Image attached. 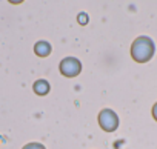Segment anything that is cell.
<instances>
[{
  "instance_id": "cell-1",
  "label": "cell",
  "mask_w": 157,
  "mask_h": 149,
  "mask_svg": "<svg viewBox=\"0 0 157 149\" xmlns=\"http://www.w3.org/2000/svg\"><path fill=\"white\" fill-rule=\"evenodd\" d=\"M154 54V43L149 37H139L131 46V55L136 61H148Z\"/></svg>"
},
{
  "instance_id": "cell-2",
  "label": "cell",
  "mask_w": 157,
  "mask_h": 149,
  "mask_svg": "<svg viewBox=\"0 0 157 149\" xmlns=\"http://www.w3.org/2000/svg\"><path fill=\"white\" fill-rule=\"evenodd\" d=\"M99 125H100V128H102L103 131L113 132V131H116L117 126H119V118H117V115H116L114 111H111V109H103V111L99 114Z\"/></svg>"
},
{
  "instance_id": "cell-3",
  "label": "cell",
  "mask_w": 157,
  "mask_h": 149,
  "mask_svg": "<svg viewBox=\"0 0 157 149\" xmlns=\"http://www.w3.org/2000/svg\"><path fill=\"white\" fill-rule=\"evenodd\" d=\"M80 69H82L80 61L74 57H68V58L62 60V63H60V72L65 77H75L80 72Z\"/></svg>"
},
{
  "instance_id": "cell-4",
  "label": "cell",
  "mask_w": 157,
  "mask_h": 149,
  "mask_svg": "<svg viewBox=\"0 0 157 149\" xmlns=\"http://www.w3.org/2000/svg\"><path fill=\"white\" fill-rule=\"evenodd\" d=\"M36 54L37 55H40V57H46L49 52H51V45L48 43V42H39L37 45H36Z\"/></svg>"
},
{
  "instance_id": "cell-5",
  "label": "cell",
  "mask_w": 157,
  "mask_h": 149,
  "mask_svg": "<svg viewBox=\"0 0 157 149\" xmlns=\"http://www.w3.org/2000/svg\"><path fill=\"white\" fill-rule=\"evenodd\" d=\"M34 91H36L37 94H40V95H45V94L49 91L48 82H46V80H39V82H36V83H34Z\"/></svg>"
},
{
  "instance_id": "cell-6",
  "label": "cell",
  "mask_w": 157,
  "mask_h": 149,
  "mask_svg": "<svg viewBox=\"0 0 157 149\" xmlns=\"http://www.w3.org/2000/svg\"><path fill=\"white\" fill-rule=\"evenodd\" d=\"M23 149H45V146H42L40 143H29V144H26Z\"/></svg>"
},
{
  "instance_id": "cell-7",
  "label": "cell",
  "mask_w": 157,
  "mask_h": 149,
  "mask_svg": "<svg viewBox=\"0 0 157 149\" xmlns=\"http://www.w3.org/2000/svg\"><path fill=\"white\" fill-rule=\"evenodd\" d=\"M78 20H80V23H82V25H85V23L88 22V17H85V14H80V17H78Z\"/></svg>"
},
{
  "instance_id": "cell-8",
  "label": "cell",
  "mask_w": 157,
  "mask_h": 149,
  "mask_svg": "<svg viewBox=\"0 0 157 149\" xmlns=\"http://www.w3.org/2000/svg\"><path fill=\"white\" fill-rule=\"evenodd\" d=\"M152 117L157 120V103L154 105V108H152Z\"/></svg>"
},
{
  "instance_id": "cell-9",
  "label": "cell",
  "mask_w": 157,
  "mask_h": 149,
  "mask_svg": "<svg viewBox=\"0 0 157 149\" xmlns=\"http://www.w3.org/2000/svg\"><path fill=\"white\" fill-rule=\"evenodd\" d=\"M10 2H11V3H22L23 0H10Z\"/></svg>"
}]
</instances>
